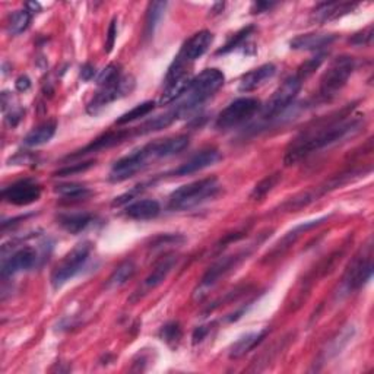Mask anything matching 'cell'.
Here are the masks:
<instances>
[{
    "instance_id": "obj_1",
    "label": "cell",
    "mask_w": 374,
    "mask_h": 374,
    "mask_svg": "<svg viewBox=\"0 0 374 374\" xmlns=\"http://www.w3.org/2000/svg\"><path fill=\"white\" fill-rule=\"evenodd\" d=\"M361 127V116L353 113V107H346L337 116L320 120L316 126L300 134L285 151L284 163L285 165H294L315 152L357 135Z\"/></svg>"
},
{
    "instance_id": "obj_2",
    "label": "cell",
    "mask_w": 374,
    "mask_h": 374,
    "mask_svg": "<svg viewBox=\"0 0 374 374\" xmlns=\"http://www.w3.org/2000/svg\"><path fill=\"white\" fill-rule=\"evenodd\" d=\"M224 81L226 76L219 69H205L197 76L192 78L186 93L177 100L173 108L177 112L180 119L190 115L196 108H199L209 98H212L215 93L219 91V88L224 85Z\"/></svg>"
},
{
    "instance_id": "obj_3",
    "label": "cell",
    "mask_w": 374,
    "mask_h": 374,
    "mask_svg": "<svg viewBox=\"0 0 374 374\" xmlns=\"http://www.w3.org/2000/svg\"><path fill=\"white\" fill-rule=\"evenodd\" d=\"M221 192V183L216 177H206L196 180L175 189L168 197V209L171 211H189L199 206Z\"/></svg>"
},
{
    "instance_id": "obj_4",
    "label": "cell",
    "mask_w": 374,
    "mask_h": 374,
    "mask_svg": "<svg viewBox=\"0 0 374 374\" xmlns=\"http://www.w3.org/2000/svg\"><path fill=\"white\" fill-rule=\"evenodd\" d=\"M160 160V151H158V141L149 142L134 152H130L129 156L120 158L115 163L110 171L108 180L113 183H122L127 179H132L145 167H148L149 161Z\"/></svg>"
},
{
    "instance_id": "obj_5",
    "label": "cell",
    "mask_w": 374,
    "mask_h": 374,
    "mask_svg": "<svg viewBox=\"0 0 374 374\" xmlns=\"http://www.w3.org/2000/svg\"><path fill=\"white\" fill-rule=\"evenodd\" d=\"M267 237V235H265ZM265 237L259 238L256 243L241 249L233 255H228V256H224L219 260H216L214 265L206 271V274L204 275V278L201 279V284L199 287L196 288V293H194V297L196 298H201L204 297L209 290H212L215 285L223 281L226 276H228L233 271H235V268L238 265H241L246 259H249V256L253 253V250L256 247H259V243H262L263 240H265Z\"/></svg>"
},
{
    "instance_id": "obj_6",
    "label": "cell",
    "mask_w": 374,
    "mask_h": 374,
    "mask_svg": "<svg viewBox=\"0 0 374 374\" xmlns=\"http://www.w3.org/2000/svg\"><path fill=\"white\" fill-rule=\"evenodd\" d=\"M356 71V59L351 56H339L332 60L320 78L319 100L332 101L348 83V79Z\"/></svg>"
},
{
    "instance_id": "obj_7",
    "label": "cell",
    "mask_w": 374,
    "mask_h": 374,
    "mask_svg": "<svg viewBox=\"0 0 374 374\" xmlns=\"http://www.w3.org/2000/svg\"><path fill=\"white\" fill-rule=\"evenodd\" d=\"M304 78L296 72L288 79H285L272 94V97L268 100V103L263 105L262 110V120L265 123L274 122L278 117H281L287 110L293 105L294 100L297 98L298 93L301 91Z\"/></svg>"
},
{
    "instance_id": "obj_8",
    "label": "cell",
    "mask_w": 374,
    "mask_h": 374,
    "mask_svg": "<svg viewBox=\"0 0 374 374\" xmlns=\"http://www.w3.org/2000/svg\"><path fill=\"white\" fill-rule=\"evenodd\" d=\"M93 253L91 241H82L76 245L68 255H66L54 268L52 274V285L54 290H60L64 284H68L76 275H79L86 263L90 262Z\"/></svg>"
},
{
    "instance_id": "obj_9",
    "label": "cell",
    "mask_w": 374,
    "mask_h": 374,
    "mask_svg": "<svg viewBox=\"0 0 374 374\" xmlns=\"http://www.w3.org/2000/svg\"><path fill=\"white\" fill-rule=\"evenodd\" d=\"M373 276V243L371 238L367 245L351 260L349 267L342 278V290L345 293H356L361 290Z\"/></svg>"
},
{
    "instance_id": "obj_10",
    "label": "cell",
    "mask_w": 374,
    "mask_h": 374,
    "mask_svg": "<svg viewBox=\"0 0 374 374\" xmlns=\"http://www.w3.org/2000/svg\"><path fill=\"white\" fill-rule=\"evenodd\" d=\"M260 108H262V103L257 98L253 97L237 98L219 113L215 122V127L219 130L234 129L240 124L249 122Z\"/></svg>"
},
{
    "instance_id": "obj_11",
    "label": "cell",
    "mask_w": 374,
    "mask_h": 374,
    "mask_svg": "<svg viewBox=\"0 0 374 374\" xmlns=\"http://www.w3.org/2000/svg\"><path fill=\"white\" fill-rule=\"evenodd\" d=\"M135 88V79L130 75H122L119 79L108 82L105 85H101L98 91L93 97L86 107V112L90 115H97L100 110L112 104L116 100H120L126 95H129Z\"/></svg>"
},
{
    "instance_id": "obj_12",
    "label": "cell",
    "mask_w": 374,
    "mask_h": 374,
    "mask_svg": "<svg viewBox=\"0 0 374 374\" xmlns=\"http://www.w3.org/2000/svg\"><path fill=\"white\" fill-rule=\"evenodd\" d=\"M212 42L214 34L211 31L204 30L196 33L183 44L180 53L174 57V62L171 64L182 69H190V66L209 50Z\"/></svg>"
},
{
    "instance_id": "obj_13",
    "label": "cell",
    "mask_w": 374,
    "mask_h": 374,
    "mask_svg": "<svg viewBox=\"0 0 374 374\" xmlns=\"http://www.w3.org/2000/svg\"><path fill=\"white\" fill-rule=\"evenodd\" d=\"M42 189L33 179L18 180L2 190L4 201L15 206H28L40 201Z\"/></svg>"
},
{
    "instance_id": "obj_14",
    "label": "cell",
    "mask_w": 374,
    "mask_h": 374,
    "mask_svg": "<svg viewBox=\"0 0 374 374\" xmlns=\"http://www.w3.org/2000/svg\"><path fill=\"white\" fill-rule=\"evenodd\" d=\"M40 253L33 246H22L5 256L2 260V276L11 278L16 274L27 272L35 268L40 262Z\"/></svg>"
},
{
    "instance_id": "obj_15",
    "label": "cell",
    "mask_w": 374,
    "mask_h": 374,
    "mask_svg": "<svg viewBox=\"0 0 374 374\" xmlns=\"http://www.w3.org/2000/svg\"><path fill=\"white\" fill-rule=\"evenodd\" d=\"M132 136H135L134 129H129V130H110V132H107V134H103L98 138H95L91 144H88L82 149L76 151L75 153H69V156L66 157V160L81 158V157L86 156V153H93V152H98V151H103V149L113 148L116 145L123 144L124 141H127Z\"/></svg>"
},
{
    "instance_id": "obj_16",
    "label": "cell",
    "mask_w": 374,
    "mask_h": 374,
    "mask_svg": "<svg viewBox=\"0 0 374 374\" xmlns=\"http://www.w3.org/2000/svg\"><path fill=\"white\" fill-rule=\"evenodd\" d=\"M177 260L179 257L175 255H167L164 256L156 267H153L152 272L145 278V281L142 282V285L139 287V290L135 293V296L132 297V300H136L141 298L142 296H145L146 293H149L151 290H156L157 287L168 278V275L173 272V269L177 265Z\"/></svg>"
},
{
    "instance_id": "obj_17",
    "label": "cell",
    "mask_w": 374,
    "mask_h": 374,
    "mask_svg": "<svg viewBox=\"0 0 374 374\" xmlns=\"http://www.w3.org/2000/svg\"><path fill=\"white\" fill-rule=\"evenodd\" d=\"M219 160H221V153H219V151L215 148H208L194 153V156L190 157L187 161H185L177 168L168 173V175H173V177H185V175H190L194 173H199L208 167H212Z\"/></svg>"
},
{
    "instance_id": "obj_18",
    "label": "cell",
    "mask_w": 374,
    "mask_h": 374,
    "mask_svg": "<svg viewBox=\"0 0 374 374\" xmlns=\"http://www.w3.org/2000/svg\"><path fill=\"white\" fill-rule=\"evenodd\" d=\"M327 216H323V218H319V219H313V221H307V223H303L297 227H294L291 231H288L287 234H285L278 243L275 245V247L265 256V259H263V262H272L274 259H278L281 257L285 252L290 250L293 245H296V241L305 233L309 231L315 227H317L319 224H322L323 221H326Z\"/></svg>"
},
{
    "instance_id": "obj_19",
    "label": "cell",
    "mask_w": 374,
    "mask_h": 374,
    "mask_svg": "<svg viewBox=\"0 0 374 374\" xmlns=\"http://www.w3.org/2000/svg\"><path fill=\"white\" fill-rule=\"evenodd\" d=\"M358 8V4L349 2H323L319 4L313 11L310 19L316 24H326V22L337 21Z\"/></svg>"
},
{
    "instance_id": "obj_20",
    "label": "cell",
    "mask_w": 374,
    "mask_h": 374,
    "mask_svg": "<svg viewBox=\"0 0 374 374\" xmlns=\"http://www.w3.org/2000/svg\"><path fill=\"white\" fill-rule=\"evenodd\" d=\"M338 40L337 34H327V33H310L296 37L291 42L290 47L298 52H317L323 50Z\"/></svg>"
},
{
    "instance_id": "obj_21",
    "label": "cell",
    "mask_w": 374,
    "mask_h": 374,
    "mask_svg": "<svg viewBox=\"0 0 374 374\" xmlns=\"http://www.w3.org/2000/svg\"><path fill=\"white\" fill-rule=\"evenodd\" d=\"M276 74V66L274 63H265L259 66V68L247 72L240 79L238 90L241 93H252L256 91L257 88L265 85L269 79H272Z\"/></svg>"
},
{
    "instance_id": "obj_22",
    "label": "cell",
    "mask_w": 374,
    "mask_h": 374,
    "mask_svg": "<svg viewBox=\"0 0 374 374\" xmlns=\"http://www.w3.org/2000/svg\"><path fill=\"white\" fill-rule=\"evenodd\" d=\"M95 221V216L90 212H71V214H60L57 216V224L71 234H79L85 231L88 227L93 226Z\"/></svg>"
},
{
    "instance_id": "obj_23",
    "label": "cell",
    "mask_w": 374,
    "mask_h": 374,
    "mask_svg": "<svg viewBox=\"0 0 374 374\" xmlns=\"http://www.w3.org/2000/svg\"><path fill=\"white\" fill-rule=\"evenodd\" d=\"M161 212V206L153 199H142L130 204L124 208V215L135 221H148V219L157 218Z\"/></svg>"
},
{
    "instance_id": "obj_24",
    "label": "cell",
    "mask_w": 374,
    "mask_h": 374,
    "mask_svg": "<svg viewBox=\"0 0 374 374\" xmlns=\"http://www.w3.org/2000/svg\"><path fill=\"white\" fill-rule=\"evenodd\" d=\"M269 334V329H262L259 332H252L247 334L245 337H241L237 342H234V345L230 349V358L235 360L246 356L247 353H250L252 349H255L259 344L263 342V339L267 338V335Z\"/></svg>"
},
{
    "instance_id": "obj_25",
    "label": "cell",
    "mask_w": 374,
    "mask_h": 374,
    "mask_svg": "<svg viewBox=\"0 0 374 374\" xmlns=\"http://www.w3.org/2000/svg\"><path fill=\"white\" fill-rule=\"evenodd\" d=\"M56 129H57V123L54 120L41 123L40 126L34 127L24 138V145L28 148H35L49 144L56 135Z\"/></svg>"
},
{
    "instance_id": "obj_26",
    "label": "cell",
    "mask_w": 374,
    "mask_h": 374,
    "mask_svg": "<svg viewBox=\"0 0 374 374\" xmlns=\"http://www.w3.org/2000/svg\"><path fill=\"white\" fill-rule=\"evenodd\" d=\"M354 334H356L354 326H345L342 331L331 342H329L326 345V348L322 351V361H327V360L337 357L341 351L348 345V342L353 339Z\"/></svg>"
},
{
    "instance_id": "obj_27",
    "label": "cell",
    "mask_w": 374,
    "mask_h": 374,
    "mask_svg": "<svg viewBox=\"0 0 374 374\" xmlns=\"http://www.w3.org/2000/svg\"><path fill=\"white\" fill-rule=\"evenodd\" d=\"M136 272V265L134 260H124L122 262L120 265L115 269V272L110 275L107 284H105V288L107 290H117L120 287H123V285L134 278Z\"/></svg>"
},
{
    "instance_id": "obj_28",
    "label": "cell",
    "mask_w": 374,
    "mask_h": 374,
    "mask_svg": "<svg viewBox=\"0 0 374 374\" xmlns=\"http://www.w3.org/2000/svg\"><path fill=\"white\" fill-rule=\"evenodd\" d=\"M54 192L63 197L64 201L71 202H82L85 199H88L93 194V192L88 189L83 185H78V183H63V185H57L54 187Z\"/></svg>"
},
{
    "instance_id": "obj_29",
    "label": "cell",
    "mask_w": 374,
    "mask_h": 374,
    "mask_svg": "<svg viewBox=\"0 0 374 374\" xmlns=\"http://www.w3.org/2000/svg\"><path fill=\"white\" fill-rule=\"evenodd\" d=\"M167 8V2H152L148 6L146 16H145V37L151 38L156 33L158 24L161 22V18L164 16Z\"/></svg>"
},
{
    "instance_id": "obj_30",
    "label": "cell",
    "mask_w": 374,
    "mask_h": 374,
    "mask_svg": "<svg viewBox=\"0 0 374 374\" xmlns=\"http://www.w3.org/2000/svg\"><path fill=\"white\" fill-rule=\"evenodd\" d=\"M281 179H282L281 173H274L271 175H267L265 179L260 180L255 186V189L250 193V199L252 201H262V199H265V197L278 186V183L281 182Z\"/></svg>"
},
{
    "instance_id": "obj_31",
    "label": "cell",
    "mask_w": 374,
    "mask_h": 374,
    "mask_svg": "<svg viewBox=\"0 0 374 374\" xmlns=\"http://www.w3.org/2000/svg\"><path fill=\"white\" fill-rule=\"evenodd\" d=\"M31 19H33V13L27 8L13 12L9 18V24H8L9 33L12 35H19L22 33H25L31 24Z\"/></svg>"
},
{
    "instance_id": "obj_32",
    "label": "cell",
    "mask_w": 374,
    "mask_h": 374,
    "mask_svg": "<svg viewBox=\"0 0 374 374\" xmlns=\"http://www.w3.org/2000/svg\"><path fill=\"white\" fill-rule=\"evenodd\" d=\"M253 31H255V25H247L245 28H241L240 31L233 34L231 38L215 54L221 56V54H228V53L237 50L238 47L243 46V44L249 40V37L253 34Z\"/></svg>"
},
{
    "instance_id": "obj_33",
    "label": "cell",
    "mask_w": 374,
    "mask_h": 374,
    "mask_svg": "<svg viewBox=\"0 0 374 374\" xmlns=\"http://www.w3.org/2000/svg\"><path fill=\"white\" fill-rule=\"evenodd\" d=\"M153 108H156V103L153 101H145L142 104H138L135 108H132L130 112L122 115L117 120L116 124L117 126H123V124H129L135 120H139L145 116H148L151 112H153Z\"/></svg>"
},
{
    "instance_id": "obj_34",
    "label": "cell",
    "mask_w": 374,
    "mask_h": 374,
    "mask_svg": "<svg viewBox=\"0 0 374 374\" xmlns=\"http://www.w3.org/2000/svg\"><path fill=\"white\" fill-rule=\"evenodd\" d=\"M183 331H182V326L179 322H168L167 325H164L160 331V338L168 344L170 346L177 345L182 339Z\"/></svg>"
},
{
    "instance_id": "obj_35",
    "label": "cell",
    "mask_w": 374,
    "mask_h": 374,
    "mask_svg": "<svg viewBox=\"0 0 374 374\" xmlns=\"http://www.w3.org/2000/svg\"><path fill=\"white\" fill-rule=\"evenodd\" d=\"M122 75H123L122 66L117 64V63H110L108 66H105V68L101 71V74L98 75L97 83H98V86L105 85L108 82H113V81L119 79Z\"/></svg>"
},
{
    "instance_id": "obj_36",
    "label": "cell",
    "mask_w": 374,
    "mask_h": 374,
    "mask_svg": "<svg viewBox=\"0 0 374 374\" xmlns=\"http://www.w3.org/2000/svg\"><path fill=\"white\" fill-rule=\"evenodd\" d=\"M183 241H185V237L180 234H164V235H160L152 241L151 249L160 250V249L167 247V246H177V245L183 243Z\"/></svg>"
},
{
    "instance_id": "obj_37",
    "label": "cell",
    "mask_w": 374,
    "mask_h": 374,
    "mask_svg": "<svg viewBox=\"0 0 374 374\" xmlns=\"http://www.w3.org/2000/svg\"><path fill=\"white\" fill-rule=\"evenodd\" d=\"M93 165H95V161L91 160V161H85L79 164H72L69 167H63L54 173V177H68V175H75V174L90 170Z\"/></svg>"
},
{
    "instance_id": "obj_38",
    "label": "cell",
    "mask_w": 374,
    "mask_h": 374,
    "mask_svg": "<svg viewBox=\"0 0 374 374\" xmlns=\"http://www.w3.org/2000/svg\"><path fill=\"white\" fill-rule=\"evenodd\" d=\"M325 57H326V56L322 53V54H317L316 57H313V59H310V60L304 62V63L300 66V68L297 69V72H298L304 79H307V78H309L312 74H315L316 69H319V66L323 63Z\"/></svg>"
},
{
    "instance_id": "obj_39",
    "label": "cell",
    "mask_w": 374,
    "mask_h": 374,
    "mask_svg": "<svg viewBox=\"0 0 374 374\" xmlns=\"http://www.w3.org/2000/svg\"><path fill=\"white\" fill-rule=\"evenodd\" d=\"M371 40H373V25H368L363 31L356 33L348 41L353 44V46H358V47L363 46L364 47V46H368Z\"/></svg>"
},
{
    "instance_id": "obj_40",
    "label": "cell",
    "mask_w": 374,
    "mask_h": 374,
    "mask_svg": "<svg viewBox=\"0 0 374 374\" xmlns=\"http://www.w3.org/2000/svg\"><path fill=\"white\" fill-rule=\"evenodd\" d=\"M116 37H117V19L115 18L112 22H110V27L107 31V40H105V52L107 53H112V50L115 47V42H116Z\"/></svg>"
},
{
    "instance_id": "obj_41",
    "label": "cell",
    "mask_w": 374,
    "mask_h": 374,
    "mask_svg": "<svg viewBox=\"0 0 374 374\" xmlns=\"http://www.w3.org/2000/svg\"><path fill=\"white\" fill-rule=\"evenodd\" d=\"M275 2H255L252 5V13H263V12H269L272 8H275Z\"/></svg>"
},
{
    "instance_id": "obj_42",
    "label": "cell",
    "mask_w": 374,
    "mask_h": 374,
    "mask_svg": "<svg viewBox=\"0 0 374 374\" xmlns=\"http://www.w3.org/2000/svg\"><path fill=\"white\" fill-rule=\"evenodd\" d=\"M95 75V68L91 63H86L81 68V78L82 81H91Z\"/></svg>"
},
{
    "instance_id": "obj_43",
    "label": "cell",
    "mask_w": 374,
    "mask_h": 374,
    "mask_svg": "<svg viewBox=\"0 0 374 374\" xmlns=\"http://www.w3.org/2000/svg\"><path fill=\"white\" fill-rule=\"evenodd\" d=\"M15 86H16V90L19 91V93H25V91H28L30 90V88H31V81H30V78L28 76H19L18 79H16V82H15Z\"/></svg>"
},
{
    "instance_id": "obj_44",
    "label": "cell",
    "mask_w": 374,
    "mask_h": 374,
    "mask_svg": "<svg viewBox=\"0 0 374 374\" xmlns=\"http://www.w3.org/2000/svg\"><path fill=\"white\" fill-rule=\"evenodd\" d=\"M209 334V329L206 326H201V327H196L194 332H193V344H199L205 339V337Z\"/></svg>"
}]
</instances>
